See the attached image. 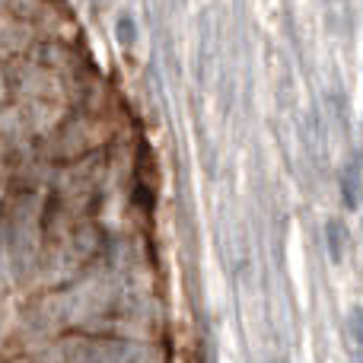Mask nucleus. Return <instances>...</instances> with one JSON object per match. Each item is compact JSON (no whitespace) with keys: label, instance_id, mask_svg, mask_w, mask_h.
Here are the masks:
<instances>
[{"label":"nucleus","instance_id":"1","mask_svg":"<svg viewBox=\"0 0 363 363\" xmlns=\"http://www.w3.org/2000/svg\"><path fill=\"white\" fill-rule=\"evenodd\" d=\"M341 201L347 211H357L363 204V166L360 160H351L341 172Z\"/></svg>","mask_w":363,"mask_h":363},{"label":"nucleus","instance_id":"2","mask_svg":"<svg viewBox=\"0 0 363 363\" xmlns=\"http://www.w3.org/2000/svg\"><path fill=\"white\" fill-rule=\"evenodd\" d=\"M347 245H351L347 226L341 223V220H328L325 223V249H328V255H332V262H341V258H345Z\"/></svg>","mask_w":363,"mask_h":363}]
</instances>
